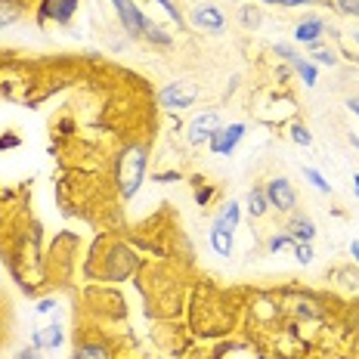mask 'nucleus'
I'll return each instance as SVG.
<instances>
[{"mask_svg": "<svg viewBox=\"0 0 359 359\" xmlns=\"http://www.w3.org/2000/svg\"><path fill=\"white\" fill-rule=\"evenodd\" d=\"M111 6H115V13H118V19H121V25H124L127 34H130V37H140V34H143L146 16L140 13V6L133 4V0H111Z\"/></svg>", "mask_w": 359, "mask_h": 359, "instance_id": "39448f33", "label": "nucleus"}, {"mask_svg": "<svg viewBox=\"0 0 359 359\" xmlns=\"http://www.w3.org/2000/svg\"><path fill=\"white\" fill-rule=\"evenodd\" d=\"M53 306H56V301H41V304H37V313H50Z\"/></svg>", "mask_w": 359, "mask_h": 359, "instance_id": "cd10ccee", "label": "nucleus"}, {"mask_svg": "<svg viewBox=\"0 0 359 359\" xmlns=\"http://www.w3.org/2000/svg\"><path fill=\"white\" fill-rule=\"evenodd\" d=\"M74 359H109V350L102 344H84V347H78Z\"/></svg>", "mask_w": 359, "mask_h": 359, "instance_id": "f3484780", "label": "nucleus"}, {"mask_svg": "<svg viewBox=\"0 0 359 359\" xmlns=\"http://www.w3.org/2000/svg\"><path fill=\"white\" fill-rule=\"evenodd\" d=\"M350 109H353L356 115H359V100H350Z\"/></svg>", "mask_w": 359, "mask_h": 359, "instance_id": "c756f323", "label": "nucleus"}, {"mask_svg": "<svg viewBox=\"0 0 359 359\" xmlns=\"http://www.w3.org/2000/svg\"><path fill=\"white\" fill-rule=\"evenodd\" d=\"M155 4H161V6H164V13H168V16L174 19L177 25H183V13H180L177 6H174V0H155Z\"/></svg>", "mask_w": 359, "mask_h": 359, "instance_id": "393cba45", "label": "nucleus"}, {"mask_svg": "<svg viewBox=\"0 0 359 359\" xmlns=\"http://www.w3.org/2000/svg\"><path fill=\"white\" fill-rule=\"evenodd\" d=\"M220 127V115L217 111H201L196 121L189 124V143L192 146H205L214 137V130Z\"/></svg>", "mask_w": 359, "mask_h": 359, "instance_id": "423d86ee", "label": "nucleus"}, {"mask_svg": "<svg viewBox=\"0 0 359 359\" xmlns=\"http://www.w3.org/2000/svg\"><path fill=\"white\" fill-rule=\"evenodd\" d=\"M269 211V201H266V192L260 189V186H254V189L248 192V214L257 220V217H264Z\"/></svg>", "mask_w": 359, "mask_h": 359, "instance_id": "4468645a", "label": "nucleus"}, {"mask_svg": "<svg viewBox=\"0 0 359 359\" xmlns=\"http://www.w3.org/2000/svg\"><path fill=\"white\" fill-rule=\"evenodd\" d=\"M291 65H294V72L304 78V84H306V87H313V84H316V65H313L310 59H301V56H297Z\"/></svg>", "mask_w": 359, "mask_h": 359, "instance_id": "dca6fc26", "label": "nucleus"}, {"mask_svg": "<svg viewBox=\"0 0 359 359\" xmlns=\"http://www.w3.org/2000/svg\"><path fill=\"white\" fill-rule=\"evenodd\" d=\"M198 100V87L192 81H170L158 93V102L164 109H189Z\"/></svg>", "mask_w": 359, "mask_h": 359, "instance_id": "f03ea898", "label": "nucleus"}, {"mask_svg": "<svg viewBox=\"0 0 359 359\" xmlns=\"http://www.w3.org/2000/svg\"><path fill=\"white\" fill-rule=\"evenodd\" d=\"M291 245H297V242H294V238H291L288 233H279V236H273V238H269V251H273V254L285 251V248H291Z\"/></svg>", "mask_w": 359, "mask_h": 359, "instance_id": "412c9836", "label": "nucleus"}, {"mask_svg": "<svg viewBox=\"0 0 359 359\" xmlns=\"http://www.w3.org/2000/svg\"><path fill=\"white\" fill-rule=\"evenodd\" d=\"M264 4H279V0H264Z\"/></svg>", "mask_w": 359, "mask_h": 359, "instance_id": "2f4dec72", "label": "nucleus"}, {"mask_svg": "<svg viewBox=\"0 0 359 359\" xmlns=\"http://www.w3.org/2000/svg\"><path fill=\"white\" fill-rule=\"evenodd\" d=\"M143 174H146V149L143 146H130L121 155V161H118V186H121L124 198L137 196L140 183H143Z\"/></svg>", "mask_w": 359, "mask_h": 359, "instance_id": "f257e3e1", "label": "nucleus"}, {"mask_svg": "<svg viewBox=\"0 0 359 359\" xmlns=\"http://www.w3.org/2000/svg\"><path fill=\"white\" fill-rule=\"evenodd\" d=\"M211 245H214V251L220 254V257H229V254H233V233H229V229L214 226L211 229Z\"/></svg>", "mask_w": 359, "mask_h": 359, "instance_id": "ddd939ff", "label": "nucleus"}, {"mask_svg": "<svg viewBox=\"0 0 359 359\" xmlns=\"http://www.w3.org/2000/svg\"><path fill=\"white\" fill-rule=\"evenodd\" d=\"M323 34H325V22L319 16H306L304 22H297V28H294V41L304 43V47H319Z\"/></svg>", "mask_w": 359, "mask_h": 359, "instance_id": "6e6552de", "label": "nucleus"}, {"mask_svg": "<svg viewBox=\"0 0 359 359\" xmlns=\"http://www.w3.org/2000/svg\"><path fill=\"white\" fill-rule=\"evenodd\" d=\"M242 137H245V124H229V127L220 124L214 130V137L208 140V146H211L214 155H233Z\"/></svg>", "mask_w": 359, "mask_h": 359, "instance_id": "20e7f679", "label": "nucleus"}, {"mask_svg": "<svg viewBox=\"0 0 359 359\" xmlns=\"http://www.w3.org/2000/svg\"><path fill=\"white\" fill-rule=\"evenodd\" d=\"M294 257H297V264H313V248H310V242H297V245H294Z\"/></svg>", "mask_w": 359, "mask_h": 359, "instance_id": "5701e85b", "label": "nucleus"}, {"mask_svg": "<svg viewBox=\"0 0 359 359\" xmlns=\"http://www.w3.org/2000/svg\"><path fill=\"white\" fill-rule=\"evenodd\" d=\"M238 220H242V211H238V201H226L223 205V211H220V217L214 220V226H220V229H233L238 226Z\"/></svg>", "mask_w": 359, "mask_h": 359, "instance_id": "f8f14e48", "label": "nucleus"}, {"mask_svg": "<svg viewBox=\"0 0 359 359\" xmlns=\"http://www.w3.org/2000/svg\"><path fill=\"white\" fill-rule=\"evenodd\" d=\"M356 43H359V32H356Z\"/></svg>", "mask_w": 359, "mask_h": 359, "instance_id": "473e14b6", "label": "nucleus"}, {"mask_svg": "<svg viewBox=\"0 0 359 359\" xmlns=\"http://www.w3.org/2000/svg\"><path fill=\"white\" fill-rule=\"evenodd\" d=\"M13 359H41V353H37V347H28V350H22V353L13 356Z\"/></svg>", "mask_w": 359, "mask_h": 359, "instance_id": "bb28decb", "label": "nucleus"}, {"mask_svg": "<svg viewBox=\"0 0 359 359\" xmlns=\"http://www.w3.org/2000/svg\"><path fill=\"white\" fill-rule=\"evenodd\" d=\"M291 140H294V143H301V146H310L313 143V133L306 130L304 124H294V127H291Z\"/></svg>", "mask_w": 359, "mask_h": 359, "instance_id": "4be33fe9", "label": "nucleus"}, {"mask_svg": "<svg viewBox=\"0 0 359 359\" xmlns=\"http://www.w3.org/2000/svg\"><path fill=\"white\" fill-rule=\"evenodd\" d=\"M62 341H65L62 325H47V328H41V332L32 338V344H34L37 350H56Z\"/></svg>", "mask_w": 359, "mask_h": 359, "instance_id": "9b49d317", "label": "nucleus"}, {"mask_svg": "<svg viewBox=\"0 0 359 359\" xmlns=\"http://www.w3.org/2000/svg\"><path fill=\"white\" fill-rule=\"evenodd\" d=\"M334 4H338L347 16H359V0H334Z\"/></svg>", "mask_w": 359, "mask_h": 359, "instance_id": "a878e982", "label": "nucleus"}, {"mask_svg": "<svg viewBox=\"0 0 359 359\" xmlns=\"http://www.w3.org/2000/svg\"><path fill=\"white\" fill-rule=\"evenodd\" d=\"M264 192H266L269 208H276V211H279V214H291V211H294L297 196H294V186H291L285 177H276V180H269V183L264 186Z\"/></svg>", "mask_w": 359, "mask_h": 359, "instance_id": "7ed1b4c3", "label": "nucleus"}, {"mask_svg": "<svg viewBox=\"0 0 359 359\" xmlns=\"http://www.w3.org/2000/svg\"><path fill=\"white\" fill-rule=\"evenodd\" d=\"M78 4L81 0H47V4H43V16H53L59 25H69Z\"/></svg>", "mask_w": 359, "mask_h": 359, "instance_id": "1a4fd4ad", "label": "nucleus"}, {"mask_svg": "<svg viewBox=\"0 0 359 359\" xmlns=\"http://www.w3.org/2000/svg\"><path fill=\"white\" fill-rule=\"evenodd\" d=\"M350 254H353V260L359 264V242H353V245H350Z\"/></svg>", "mask_w": 359, "mask_h": 359, "instance_id": "c85d7f7f", "label": "nucleus"}, {"mask_svg": "<svg viewBox=\"0 0 359 359\" xmlns=\"http://www.w3.org/2000/svg\"><path fill=\"white\" fill-rule=\"evenodd\" d=\"M313 62H319V65H338V56H334L332 50H316V53H313Z\"/></svg>", "mask_w": 359, "mask_h": 359, "instance_id": "b1692460", "label": "nucleus"}, {"mask_svg": "<svg viewBox=\"0 0 359 359\" xmlns=\"http://www.w3.org/2000/svg\"><path fill=\"white\" fill-rule=\"evenodd\" d=\"M238 19H242L245 28H257V25H260V10H257V6H242Z\"/></svg>", "mask_w": 359, "mask_h": 359, "instance_id": "aec40b11", "label": "nucleus"}, {"mask_svg": "<svg viewBox=\"0 0 359 359\" xmlns=\"http://www.w3.org/2000/svg\"><path fill=\"white\" fill-rule=\"evenodd\" d=\"M304 177L310 180V183L316 186L319 192H325V196H328V192H332V186H328V180H323V174H319L316 168H304Z\"/></svg>", "mask_w": 359, "mask_h": 359, "instance_id": "6ab92c4d", "label": "nucleus"}, {"mask_svg": "<svg viewBox=\"0 0 359 359\" xmlns=\"http://www.w3.org/2000/svg\"><path fill=\"white\" fill-rule=\"evenodd\" d=\"M285 233L294 238V242H313V238H316V223H313L310 217H304V214H294Z\"/></svg>", "mask_w": 359, "mask_h": 359, "instance_id": "9d476101", "label": "nucleus"}, {"mask_svg": "<svg viewBox=\"0 0 359 359\" xmlns=\"http://www.w3.org/2000/svg\"><path fill=\"white\" fill-rule=\"evenodd\" d=\"M192 25H198V28H205V32H214V34H220L223 32V13L217 10L214 4H198V6H192Z\"/></svg>", "mask_w": 359, "mask_h": 359, "instance_id": "0eeeda50", "label": "nucleus"}, {"mask_svg": "<svg viewBox=\"0 0 359 359\" xmlns=\"http://www.w3.org/2000/svg\"><path fill=\"white\" fill-rule=\"evenodd\" d=\"M22 16V0H0V32Z\"/></svg>", "mask_w": 359, "mask_h": 359, "instance_id": "2eb2a0df", "label": "nucleus"}, {"mask_svg": "<svg viewBox=\"0 0 359 359\" xmlns=\"http://www.w3.org/2000/svg\"><path fill=\"white\" fill-rule=\"evenodd\" d=\"M143 34L149 37L152 43H161V47H168L170 43V34H164V28H158V25H152V22L146 19V28H143Z\"/></svg>", "mask_w": 359, "mask_h": 359, "instance_id": "a211bd4d", "label": "nucleus"}, {"mask_svg": "<svg viewBox=\"0 0 359 359\" xmlns=\"http://www.w3.org/2000/svg\"><path fill=\"white\" fill-rule=\"evenodd\" d=\"M353 186H356V196H359V174L353 177Z\"/></svg>", "mask_w": 359, "mask_h": 359, "instance_id": "7c9ffc66", "label": "nucleus"}]
</instances>
